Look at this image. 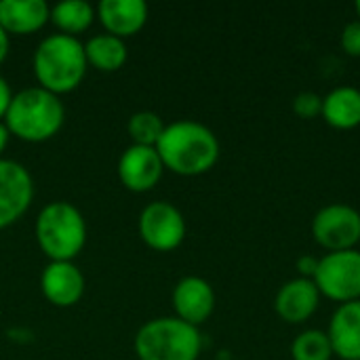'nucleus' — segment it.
<instances>
[{
    "mask_svg": "<svg viewBox=\"0 0 360 360\" xmlns=\"http://www.w3.org/2000/svg\"><path fill=\"white\" fill-rule=\"evenodd\" d=\"M156 152L160 154L165 169L194 177L215 167L219 160V139L202 122L175 120L165 127L156 143Z\"/></svg>",
    "mask_w": 360,
    "mask_h": 360,
    "instance_id": "1",
    "label": "nucleus"
},
{
    "mask_svg": "<svg viewBox=\"0 0 360 360\" xmlns=\"http://www.w3.org/2000/svg\"><path fill=\"white\" fill-rule=\"evenodd\" d=\"M65 122V105L59 95L42 89L27 86L13 93L4 114L6 129L23 141H46L59 133Z\"/></svg>",
    "mask_w": 360,
    "mask_h": 360,
    "instance_id": "2",
    "label": "nucleus"
},
{
    "mask_svg": "<svg viewBox=\"0 0 360 360\" xmlns=\"http://www.w3.org/2000/svg\"><path fill=\"white\" fill-rule=\"evenodd\" d=\"M34 74L38 86L61 95L74 91L86 74L84 44L70 34H51L34 51Z\"/></svg>",
    "mask_w": 360,
    "mask_h": 360,
    "instance_id": "3",
    "label": "nucleus"
},
{
    "mask_svg": "<svg viewBox=\"0 0 360 360\" xmlns=\"http://www.w3.org/2000/svg\"><path fill=\"white\" fill-rule=\"evenodd\" d=\"M36 240L51 262H72L86 243V221L78 207L55 200L36 217Z\"/></svg>",
    "mask_w": 360,
    "mask_h": 360,
    "instance_id": "4",
    "label": "nucleus"
},
{
    "mask_svg": "<svg viewBox=\"0 0 360 360\" xmlns=\"http://www.w3.org/2000/svg\"><path fill=\"white\" fill-rule=\"evenodd\" d=\"M200 348L202 338L198 327L177 316L152 319L135 335L139 360H198Z\"/></svg>",
    "mask_w": 360,
    "mask_h": 360,
    "instance_id": "5",
    "label": "nucleus"
},
{
    "mask_svg": "<svg viewBox=\"0 0 360 360\" xmlns=\"http://www.w3.org/2000/svg\"><path fill=\"white\" fill-rule=\"evenodd\" d=\"M314 285L321 295L348 304L360 300V251H333L319 259V270L314 274Z\"/></svg>",
    "mask_w": 360,
    "mask_h": 360,
    "instance_id": "6",
    "label": "nucleus"
},
{
    "mask_svg": "<svg viewBox=\"0 0 360 360\" xmlns=\"http://www.w3.org/2000/svg\"><path fill=\"white\" fill-rule=\"evenodd\" d=\"M312 236L329 253L354 249L360 243V213L350 205H327L312 219Z\"/></svg>",
    "mask_w": 360,
    "mask_h": 360,
    "instance_id": "7",
    "label": "nucleus"
},
{
    "mask_svg": "<svg viewBox=\"0 0 360 360\" xmlns=\"http://www.w3.org/2000/svg\"><path fill=\"white\" fill-rule=\"evenodd\" d=\"M139 234L154 251H173L186 238V219L175 205L156 200L143 207L139 215Z\"/></svg>",
    "mask_w": 360,
    "mask_h": 360,
    "instance_id": "8",
    "label": "nucleus"
},
{
    "mask_svg": "<svg viewBox=\"0 0 360 360\" xmlns=\"http://www.w3.org/2000/svg\"><path fill=\"white\" fill-rule=\"evenodd\" d=\"M34 179L30 171L11 158H0V230L13 226L32 205Z\"/></svg>",
    "mask_w": 360,
    "mask_h": 360,
    "instance_id": "9",
    "label": "nucleus"
},
{
    "mask_svg": "<svg viewBox=\"0 0 360 360\" xmlns=\"http://www.w3.org/2000/svg\"><path fill=\"white\" fill-rule=\"evenodd\" d=\"M165 165L156 148L131 143L118 158V177L133 192L152 190L162 177Z\"/></svg>",
    "mask_w": 360,
    "mask_h": 360,
    "instance_id": "10",
    "label": "nucleus"
},
{
    "mask_svg": "<svg viewBox=\"0 0 360 360\" xmlns=\"http://www.w3.org/2000/svg\"><path fill=\"white\" fill-rule=\"evenodd\" d=\"M173 308L177 319L198 327L215 310V291L209 281L200 276H184L173 289Z\"/></svg>",
    "mask_w": 360,
    "mask_h": 360,
    "instance_id": "11",
    "label": "nucleus"
},
{
    "mask_svg": "<svg viewBox=\"0 0 360 360\" xmlns=\"http://www.w3.org/2000/svg\"><path fill=\"white\" fill-rule=\"evenodd\" d=\"M321 304V291L310 278H291L287 281L276 297H274V310L276 314L289 323V325H302L306 323Z\"/></svg>",
    "mask_w": 360,
    "mask_h": 360,
    "instance_id": "12",
    "label": "nucleus"
},
{
    "mask_svg": "<svg viewBox=\"0 0 360 360\" xmlns=\"http://www.w3.org/2000/svg\"><path fill=\"white\" fill-rule=\"evenodd\" d=\"M40 289L51 304L68 308L84 295V276L74 262H49L40 276Z\"/></svg>",
    "mask_w": 360,
    "mask_h": 360,
    "instance_id": "13",
    "label": "nucleus"
},
{
    "mask_svg": "<svg viewBox=\"0 0 360 360\" xmlns=\"http://www.w3.org/2000/svg\"><path fill=\"white\" fill-rule=\"evenodd\" d=\"M329 342L333 356L360 360V300L340 304L329 323Z\"/></svg>",
    "mask_w": 360,
    "mask_h": 360,
    "instance_id": "14",
    "label": "nucleus"
},
{
    "mask_svg": "<svg viewBox=\"0 0 360 360\" xmlns=\"http://www.w3.org/2000/svg\"><path fill=\"white\" fill-rule=\"evenodd\" d=\"M97 17L108 34L124 40V36H133L146 25L148 4L143 0H101Z\"/></svg>",
    "mask_w": 360,
    "mask_h": 360,
    "instance_id": "15",
    "label": "nucleus"
},
{
    "mask_svg": "<svg viewBox=\"0 0 360 360\" xmlns=\"http://www.w3.org/2000/svg\"><path fill=\"white\" fill-rule=\"evenodd\" d=\"M51 19L44 0H0V25L6 34H32Z\"/></svg>",
    "mask_w": 360,
    "mask_h": 360,
    "instance_id": "16",
    "label": "nucleus"
},
{
    "mask_svg": "<svg viewBox=\"0 0 360 360\" xmlns=\"http://www.w3.org/2000/svg\"><path fill=\"white\" fill-rule=\"evenodd\" d=\"M327 124L333 129L350 131L360 124V89L338 86L323 97V114Z\"/></svg>",
    "mask_w": 360,
    "mask_h": 360,
    "instance_id": "17",
    "label": "nucleus"
},
{
    "mask_svg": "<svg viewBox=\"0 0 360 360\" xmlns=\"http://www.w3.org/2000/svg\"><path fill=\"white\" fill-rule=\"evenodd\" d=\"M84 55H86L89 65L101 72H116L124 65L129 51L122 38L105 32V34L91 36L84 42Z\"/></svg>",
    "mask_w": 360,
    "mask_h": 360,
    "instance_id": "18",
    "label": "nucleus"
},
{
    "mask_svg": "<svg viewBox=\"0 0 360 360\" xmlns=\"http://www.w3.org/2000/svg\"><path fill=\"white\" fill-rule=\"evenodd\" d=\"M95 19V8L86 0H61L51 6V21L61 34L76 36L84 32Z\"/></svg>",
    "mask_w": 360,
    "mask_h": 360,
    "instance_id": "19",
    "label": "nucleus"
},
{
    "mask_svg": "<svg viewBox=\"0 0 360 360\" xmlns=\"http://www.w3.org/2000/svg\"><path fill=\"white\" fill-rule=\"evenodd\" d=\"M291 359L293 360H331L333 348L329 342L327 331L321 329H306L302 331L291 344Z\"/></svg>",
    "mask_w": 360,
    "mask_h": 360,
    "instance_id": "20",
    "label": "nucleus"
},
{
    "mask_svg": "<svg viewBox=\"0 0 360 360\" xmlns=\"http://www.w3.org/2000/svg\"><path fill=\"white\" fill-rule=\"evenodd\" d=\"M165 127L167 124L162 122V118L156 112H150V110L135 112L127 122V131H129V137L133 139V143L150 146V148H156Z\"/></svg>",
    "mask_w": 360,
    "mask_h": 360,
    "instance_id": "21",
    "label": "nucleus"
},
{
    "mask_svg": "<svg viewBox=\"0 0 360 360\" xmlns=\"http://www.w3.org/2000/svg\"><path fill=\"white\" fill-rule=\"evenodd\" d=\"M293 112L300 118H316L323 114V97L314 91H302L293 99Z\"/></svg>",
    "mask_w": 360,
    "mask_h": 360,
    "instance_id": "22",
    "label": "nucleus"
},
{
    "mask_svg": "<svg viewBox=\"0 0 360 360\" xmlns=\"http://www.w3.org/2000/svg\"><path fill=\"white\" fill-rule=\"evenodd\" d=\"M342 49L352 55V57H360V19H354L350 23H346V27L342 30Z\"/></svg>",
    "mask_w": 360,
    "mask_h": 360,
    "instance_id": "23",
    "label": "nucleus"
},
{
    "mask_svg": "<svg viewBox=\"0 0 360 360\" xmlns=\"http://www.w3.org/2000/svg\"><path fill=\"white\" fill-rule=\"evenodd\" d=\"M295 266H297L302 278H310L312 281L314 274H316V270H319V257H314V255H302V257H297Z\"/></svg>",
    "mask_w": 360,
    "mask_h": 360,
    "instance_id": "24",
    "label": "nucleus"
},
{
    "mask_svg": "<svg viewBox=\"0 0 360 360\" xmlns=\"http://www.w3.org/2000/svg\"><path fill=\"white\" fill-rule=\"evenodd\" d=\"M11 99H13V91H11V86H8L6 78H2V76H0V118H4V114H6V110H8Z\"/></svg>",
    "mask_w": 360,
    "mask_h": 360,
    "instance_id": "25",
    "label": "nucleus"
},
{
    "mask_svg": "<svg viewBox=\"0 0 360 360\" xmlns=\"http://www.w3.org/2000/svg\"><path fill=\"white\" fill-rule=\"evenodd\" d=\"M8 46H11V42H8V34L4 32V27L0 25V63L4 61V57L8 55Z\"/></svg>",
    "mask_w": 360,
    "mask_h": 360,
    "instance_id": "26",
    "label": "nucleus"
},
{
    "mask_svg": "<svg viewBox=\"0 0 360 360\" xmlns=\"http://www.w3.org/2000/svg\"><path fill=\"white\" fill-rule=\"evenodd\" d=\"M8 137H11V131L6 129L4 122H0V154L4 152V148H6V143H8ZM0 158H2V156H0Z\"/></svg>",
    "mask_w": 360,
    "mask_h": 360,
    "instance_id": "27",
    "label": "nucleus"
},
{
    "mask_svg": "<svg viewBox=\"0 0 360 360\" xmlns=\"http://www.w3.org/2000/svg\"><path fill=\"white\" fill-rule=\"evenodd\" d=\"M354 8H356V15H359V19H360V0H356V4H354Z\"/></svg>",
    "mask_w": 360,
    "mask_h": 360,
    "instance_id": "28",
    "label": "nucleus"
}]
</instances>
